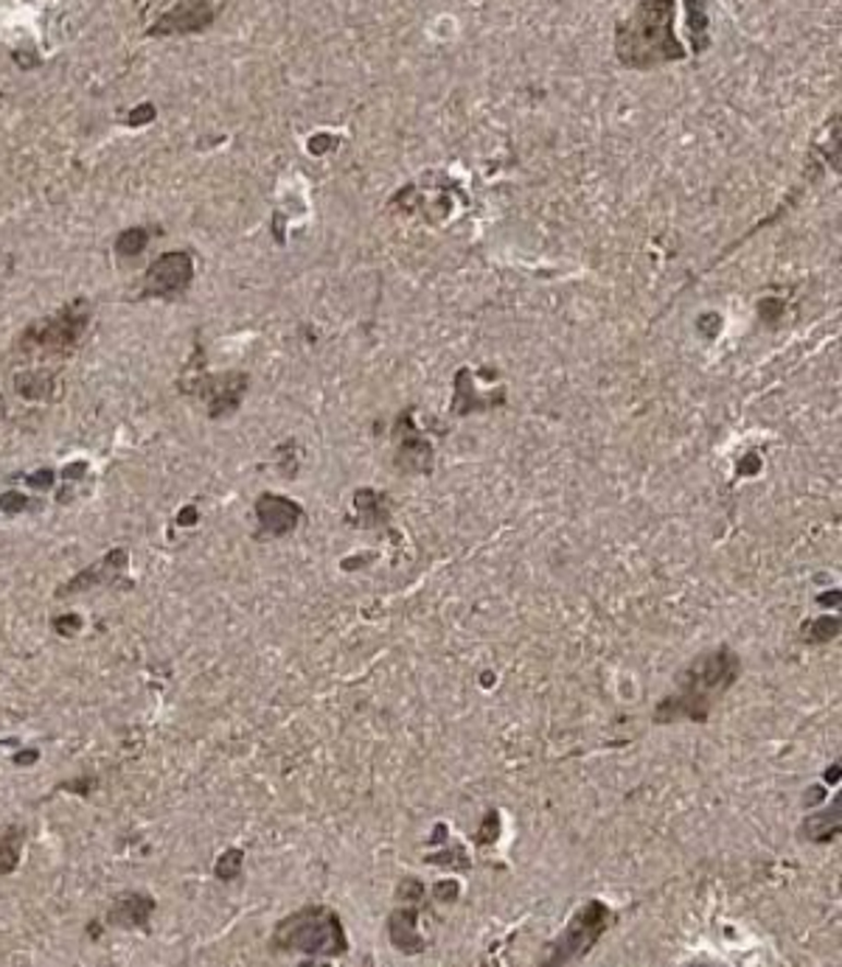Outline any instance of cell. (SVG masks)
I'll return each mask as SVG.
<instances>
[{"instance_id":"1","label":"cell","mask_w":842,"mask_h":967,"mask_svg":"<svg viewBox=\"0 0 842 967\" xmlns=\"http://www.w3.org/2000/svg\"><path fill=\"white\" fill-rule=\"evenodd\" d=\"M742 676V660L731 645H719L699 654L679 670L677 690L654 706V724L694 721L705 724L717 701L722 699Z\"/></svg>"},{"instance_id":"2","label":"cell","mask_w":842,"mask_h":967,"mask_svg":"<svg viewBox=\"0 0 842 967\" xmlns=\"http://www.w3.org/2000/svg\"><path fill=\"white\" fill-rule=\"evenodd\" d=\"M677 3L674 0H638L629 17L615 28V57L632 71L683 62L685 48L674 34Z\"/></svg>"},{"instance_id":"3","label":"cell","mask_w":842,"mask_h":967,"mask_svg":"<svg viewBox=\"0 0 842 967\" xmlns=\"http://www.w3.org/2000/svg\"><path fill=\"white\" fill-rule=\"evenodd\" d=\"M273 951L306 959H337L349 954V936L340 915L329 906H303L284 917L270 936Z\"/></svg>"},{"instance_id":"4","label":"cell","mask_w":842,"mask_h":967,"mask_svg":"<svg viewBox=\"0 0 842 967\" xmlns=\"http://www.w3.org/2000/svg\"><path fill=\"white\" fill-rule=\"evenodd\" d=\"M91 326V303L71 301L53 312L51 317L32 323L17 340V353L23 360H60L80 346Z\"/></svg>"},{"instance_id":"5","label":"cell","mask_w":842,"mask_h":967,"mask_svg":"<svg viewBox=\"0 0 842 967\" xmlns=\"http://www.w3.org/2000/svg\"><path fill=\"white\" fill-rule=\"evenodd\" d=\"M615 915L606 903L587 900L576 915L570 917L567 929L556 936L551 945V954L545 956V965H567V962H579L596 948V942L606 934Z\"/></svg>"},{"instance_id":"6","label":"cell","mask_w":842,"mask_h":967,"mask_svg":"<svg viewBox=\"0 0 842 967\" xmlns=\"http://www.w3.org/2000/svg\"><path fill=\"white\" fill-rule=\"evenodd\" d=\"M191 367L197 373H194V376H183L180 390H183L185 396H197V399H203L205 407H208L211 419H225V415H231V412L239 410L244 392L251 387L248 373L242 371L205 373L200 371L197 356L191 360Z\"/></svg>"},{"instance_id":"7","label":"cell","mask_w":842,"mask_h":967,"mask_svg":"<svg viewBox=\"0 0 842 967\" xmlns=\"http://www.w3.org/2000/svg\"><path fill=\"white\" fill-rule=\"evenodd\" d=\"M191 281H194V262H191V255L183 253V250H169V253L158 255L146 267L144 281H141V298L171 301V298L183 294L191 287Z\"/></svg>"},{"instance_id":"8","label":"cell","mask_w":842,"mask_h":967,"mask_svg":"<svg viewBox=\"0 0 842 967\" xmlns=\"http://www.w3.org/2000/svg\"><path fill=\"white\" fill-rule=\"evenodd\" d=\"M217 3L214 0H180L178 7L160 14L149 26V37H183V34H200L211 28L217 20Z\"/></svg>"},{"instance_id":"9","label":"cell","mask_w":842,"mask_h":967,"mask_svg":"<svg viewBox=\"0 0 842 967\" xmlns=\"http://www.w3.org/2000/svg\"><path fill=\"white\" fill-rule=\"evenodd\" d=\"M396 463L410 474H428L433 469V446L413 424V415H401L396 424Z\"/></svg>"},{"instance_id":"10","label":"cell","mask_w":842,"mask_h":967,"mask_svg":"<svg viewBox=\"0 0 842 967\" xmlns=\"http://www.w3.org/2000/svg\"><path fill=\"white\" fill-rule=\"evenodd\" d=\"M256 519L262 536L284 539L301 524L303 508L292 499L281 497V494H262L256 499Z\"/></svg>"},{"instance_id":"11","label":"cell","mask_w":842,"mask_h":967,"mask_svg":"<svg viewBox=\"0 0 842 967\" xmlns=\"http://www.w3.org/2000/svg\"><path fill=\"white\" fill-rule=\"evenodd\" d=\"M127 564H130V556H127V549H110V553H107L105 558H101V561H96L93 564V567H87V569H82L80 576L73 578V581H68L65 587L60 589V592H57V597H65V595H76V592H85V589H93V587H110V583H116L121 578V572H124L127 569Z\"/></svg>"},{"instance_id":"12","label":"cell","mask_w":842,"mask_h":967,"mask_svg":"<svg viewBox=\"0 0 842 967\" xmlns=\"http://www.w3.org/2000/svg\"><path fill=\"white\" fill-rule=\"evenodd\" d=\"M155 915V900L144 892H124L112 900L107 911V922L116 929H144L149 917Z\"/></svg>"},{"instance_id":"13","label":"cell","mask_w":842,"mask_h":967,"mask_svg":"<svg viewBox=\"0 0 842 967\" xmlns=\"http://www.w3.org/2000/svg\"><path fill=\"white\" fill-rule=\"evenodd\" d=\"M419 911L413 906H405V909H396L388 917V936L390 945L401 954H421L424 951V940L419 934Z\"/></svg>"},{"instance_id":"14","label":"cell","mask_w":842,"mask_h":967,"mask_svg":"<svg viewBox=\"0 0 842 967\" xmlns=\"http://www.w3.org/2000/svg\"><path fill=\"white\" fill-rule=\"evenodd\" d=\"M14 390L17 396L28 401H51L57 399L60 385H57V376L48 371H26L14 376Z\"/></svg>"},{"instance_id":"15","label":"cell","mask_w":842,"mask_h":967,"mask_svg":"<svg viewBox=\"0 0 842 967\" xmlns=\"http://www.w3.org/2000/svg\"><path fill=\"white\" fill-rule=\"evenodd\" d=\"M354 505H357V513H360L362 528H376V524L388 522V499H385V494H376V491H371V488H362V491H357Z\"/></svg>"},{"instance_id":"16","label":"cell","mask_w":842,"mask_h":967,"mask_svg":"<svg viewBox=\"0 0 842 967\" xmlns=\"http://www.w3.org/2000/svg\"><path fill=\"white\" fill-rule=\"evenodd\" d=\"M23 842H26V831L23 827H7L0 833V875H12L21 863Z\"/></svg>"},{"instance_id":"17","label":"cell","mask_w":842,"mask_h":967,"mask_svg":"<svg viewBox=\"0 0 842 967\" xmlns=\"http://www.w3.org/2000/svg\"><path fill=\"white\" fill-rule=\"evenodd\" d=\"M806 831H809L806 836H809L811 842L817 844L831 842V838L837 836V831H840V813H837V808L826 813H811V817L806 819Z\"/></svg>"},{"instance_id":"18","label":"cell","mask_w":842,"mask_h":967,"mask_svg":"<svg viewBox=\"0 0 842 967\" xmlns=\"http://www.w3.org/2000/svg\"><path fill=\"white\" fill-rule=\"evenodd\" d=\"M688 28H691L694 51L708 48V12H705V0H688Z\"/></svg>"},{"instance_id":"19","label":"cell","mask_w":842,"mask_h":967,"mask_svg":"<svg viewBox=\"0 0 842 967\" xmlns=\"http://www.w3.org/2000/svg\"><path fill=\"white\" fill-rule=\"evenodd\" d=\"M146 244H149V230L146 228H127L124 233L116 235V253L121 258H135V255L144 253Z\"/></svg>"},{"instance_id":"20","label":"cell","mask_w":842,"mask_h":967,"mask_svg":"<svg viewBox=\"0 0 842 967\" xmlns=\"http://www.w3.org/2000/svg\"><path fill=\"white\" fill-rule=\"evenodd\" d=\"M837 631H840V620H837V617H820V620H811L809 626H806L803 640L817 645V642H829L831 637H837Z\"/></svg>"},{"instance_id":"21","label":"cell","mask_w":842,"mask_h":967,"mask_svg":"<svg viewBox=\"0 0 842 967\" xmlns=\"http://www.w3.org/2000/svg\"><path fill=\"white\" fill-rule=\"evenodd\" d=\"M242 867H244L242 850H228V853H222V856H219V861H217V867H214V872H217L219 881H237V878L242 875Z\"/></svg>"},{"instance_id":"22","label":"cell","mask_w":842,"mask_h":967,"mask_svg":"<svg viewBox=\"0 0 842 967\" xmlns=\"http://www.w3.org/2000/svg\"><path fill=\"white\" fill-rule=\"evenodd\" d=\"M26 508H28V497H23L17 491H7V494L0 497V510L9 513V517H12V513H23Z\"/></svg>"},{"instance_id":"23","label":"cell","mask_w":842,"mask_h":967,"mask_svg":"<svg viewBox=\"0 0 842 967\" xmlns=\"http://www.w3.org/2000/svg\"><path fill=\"white\" fill-rule=\"evenodd\" d=\"M424 883L419 881V878H405V881H401V886H399V897H405V900H410V903H416V900H424Z\"/></svg>"},{"instance_id":"24","label":"cell","mask_w":842,"mask_h":967,"mask_svg":"<svg viewBox=\"0 0 842 967\" xmlns=\"http://www.w3.org/2000/svg\"><path fill=\"white\" fill-rule=\"evenodd\" d=\"M82 628V617L80 615H60V617H53V631H57V634H76V631H80Z\"/></svg>"},{"instance_id":"25","label":"cell","mask_w":842,"mask_h":967,"mask_svg":"<svg viewBox=\"0 0 842 967\" xmlns=\"http://www.w3.org/2000/svg\"><path fill=\"white\" fill-rule=\"evenodd\" d=\"M155 116H158V112H155V107H152V105H141V107H135V110L130 112V118H127V124H130V126H144V124H149V121Z\"/></svg>"},{"instance_id":"26","label":"cell","mask_w":842,"mask_h":967,"mask_svg":"<svg viewBox=\"0 0 842 967\" xmlns=\"http://www.w3.org/2000/svg\"><path fill=\"white\" fill-rule=\"evenodd\" d=\"M26 485H32V488H37V491L51 488V485H53V471L51 469L34 471V474H28V478H26Z\"/></svg>"},{"instance_id":"27","label":"cell","mask_w":842,"mask_h":967,"mask_svg":"<svg viewBox=\"0 0 842 967\" xmlns=\"http://www.w3.org/2000/svg\"><path fill=\"white\" fill-rule=\"evenodd\" d=\"M458 883H438V886H435V897H438V900H444V903H449V900H455V897H458Z\"/></svg>"},{"instance_id":"28","label":"cell","mask_w":842,"mask_h":967,"mask_svg":"<svg viewBox=\"0 0 842 967\" xmlns=\"http://www.w3.org/2000/svg\"><path fill=\"white\" fill-rule=\"evenodd\" d=\"M85 471H87V463H71L65 469V480H80V478H85Z\"/></svg>"},{"instance_id":"29","label":"cell","mask_w":842,"mask_h":967,"mask_svg":"<svg viewBox=\"0 0 842 967\" xmlns=\"http://www.w3.org/2000/svg\"><path fill=\"white\" fill-rule=\"evenodd\" d=\"M180 524H194L197 522V508H183L178 517Z\"/></svg>"},{"instance_id":"30","label":"cell","mask_w":842,"mask_h":967,"mask_svg":"<svg viewBox=\"0 0 842 967\" xmlns=\"http://www.w3.org/2000/svg\"><path fill=\"white\" fill-rule=\"evenodd\" d=\"M37 758H40V754H37V752H34V749H32V752H23V754H17V758H14V760H17V763H23V765H26V763H34V760H37Z\"/></svg>"}]
</instances>
